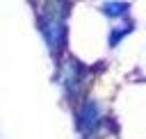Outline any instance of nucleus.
<instances>
[{
	"label": "nucleus",
	"mask_w": 146,
	"mask_h": 139,
	"mask_svg": "<svg viewBox=\"0 0 146 139\" xmlns=\"http://www.w3.org/2000/svg\"><path fill=\"white\" fill-rule=\"evenodd\" d=\"M103 9H105V14H110V16H121V14L128 9V5H119V2H105V5H103Z\"/></svg>",
	"instance_id": "obj_2"
},
{
	"label": "nucleus",
	"mask_w": 146,
	"mask_h": 139,
	"mask_svg": "<svg viewBox=\"0 0 146 139\" xmlns=\"http://www.w3.org/2000/svg\"><path fill=\"white\" fill-rule=\"evenodd\" d=\"M66 0H43L39 7V27L50 50H57L64 43L66 32Z\"/></svg>",
	"instance_id": "obj_1"
}]
</instances>
